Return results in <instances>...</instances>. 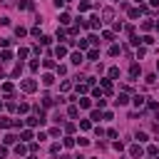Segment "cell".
Returning <instances> with one entry per match:
<instances>
[{
	"mask_svg": "<svg viewBox=\"0 0 159 159\" xmlns=\"http://www.w3.org/2000/svg\"><path fill=\"white\" fill-rule=\"evenodd\" d=\"M0 127H3V129H10V127H13V119H10V117H0Z\"/></svg>",
	"mask_w": 159,
	"mask_h": 159,
	"instance_id": "9c48e42d",
	"label": "cell"
},
{
	"mask_svg": "<svg viewBox=\"0 0 159 159\" xmlns=\"http://www.w3.org/2000/svg\"><path fill=\"white\" fill-rule=\"evenodd\" d=\"M8 60H13V52H10V50H3V55H0V62H8Z\"/></svg>",
	"mask_w": 159,
	"mask_h": 159,
	"instance_id": "7c38bea8",
	"label": "cell"
},
{
	"mask_svg": "<svg viewBox=\"0 0 159 159\" xmlns=\"http://www.w3.org/2000/svg\"><path fill=\"white\" fill-rule=\"evenodd\" d=\"M15 154H17V157H23V154H28V147H25V144H17V147H15Z\"/></svg>",
	"mask_w": 159,
	"mask_h": 159,
	"instance_id": "9a60e30c",
	"label": "cell"
},
{
	"mask_svg": "<svg viewBox=\"0 0 159 159\" xmlns=\"http://www.w3.org/2000/svg\"><path fill=\"white\" fill-rule=\"evenodd\" d=\"M87 60H99V50H94V47H92V50L87 52Z\"/></svg>",
	"mask_w": 159,
	"mask_h": 159,
	"instance_id": "ac0fdd59",
	"label": "cell"
},
{
	"mask_svg": "<svg viewBox=\"0 0 159 159\" xmlns=\"http://www.w3.org/2000/svg\"><path fill=\"white\" fill-rule=\"evenodd\" d=\"M154 28H157V30H159V20H157V23H154Z\"/></svg>",
	"mask_w": 159,
	"mask_h": 159,
	"instance_id": "c3c4849f",
	"label": "cell"
},
{
	"mask_svg": "<svg viewBox=\"0 0 159 159\" xmlns=\"http://www.w3.org/2000/svg\"><path fill=\"white\" fill-rule=\"evenodd\" d=\"M87 90H90V85H87V82H85V85H77V94H85Z\"/></svg>",
	"mask_w": 159,
	"mask_h": 159,
	"instance_id": "83f0119b",
	"label": "cell"
},
{
	"mask_svg": "<svg viewBox=\"0 0 159 159\" xmlns=\"http://www.w3.org/2000/svg\"><path fill=\"white\" fill-rule=\"evenodd\" d=\"M20 87H23V92H35L37 90V82H35V80H23Z\"/></svg>",
	"mask_w": 159,
	"mask_h": 159,
	"instance_id": "6da1fadb",
	"label": "cell"
},
{
	"mask_svg": "<svg viewBox=\"0 0 159 159\" xmlns=\"http://www.w3.org/2000/svg\"><path fill=\"white\" fill-rule=\"evenodd\" d=\"M147 139H149V137H147V132H137V142H139V144L147 142Z\"/></svg>",
	"mask_w": 159,
	"mask_h": 159,
	"instance_id": "603a6c76",
	"label": "cell"
},
{
	"mask_svg": "<svg viewBox=\"0 0 159 159\" xmlns=\"http://www.w3.org/2000/svg\"><path fill=\"white\" fill-rule=\"evenodd\" d=\"M65 3H72V0H65Z\"/></svg>",
	"mask_w": 159,
	"mask_h": 159,
	"instance_id": "db71d44e",
	"label": "cell"
},
{
	"mask_svg": "<svg viewBox=\"0 0 159 159\" xmlns=\"http://www.w3.org/2000/svg\"><path fill=\"white\" fill-rule=\"evenodd\" d=\"M102 25V20H99V15H92L90 17V28H99Z\"/></svg>",
	"mask_w": 159,
	"mask_h": 159,
	"instance_id": "8fae6325",
	"label": "cell"
},
{
	"mask_svg": "<svg viewBox=\"0 0 159 159\" xmlns=\"http://www.w3.org/2000/svg\"><path fill=\"white\" fill-rule=\"evenodd\" d=\"M65 55H67V47H65V45H57V47H55V57H60V60H62Z\"/></svg>",
	"mask_w": 159,
	"mask_h": 159,
	"instance_id": "52a82bcc",
	"label": "cell"
},
{
	"mask_svg": "<svg viewBox=\"0 0 159 159\" xmlns=\"http://www.w3.org/2000/svg\"><path fill=\"white\" fill-rule=\"evenodd\" d=\"M77 159H85V157H77Z\"/></svg>",
	"mask_w": 159,
	"mask_h": 159,
	"instance_id": "11a10c76",
	"label": "cell"
},
{
	"mask_svg": "<svg viewBox=\"0 0 159 159\" xmlns=\"http://www.w3.org/2000/svg\"><path fill=\"white\" fill-rule=\"evenodd\" d=\"M129 154H132L134 159H139V157H142V154H144V149H142V147H139V144H132V147H129Z\"/></svg>",
	"mask_w": 159,
	"mask_h": 159,
	"instance_id": "7a4b0ae2",
	"label": "cell"
},
{
	"mask_svg": "<svg viewBox=\"0 0 159 159\" xmlns=\"http://www.w3.org/2000/svg\"><path fill=\"white\" fill-rule=\"evenodd\" d=\"M57 40H67V32H65V30H60V28H57Z\"/></svg>",
	"mask_w": 159,
	"mask_h": 159,
	"instance_id": "836d02e7",
	"label": "cell"
},
{
	"mask_svg": "<svg viewBox=\"0 0 159 159\" xmlns=\"http://www.w3.org/2000/svg\"><path fill=\"white\" fill-rule=\"evenodd\" d=\"M154 28V23H149V20H147V23H142V30H152Z\"/></svg>",
	"mask_w": 159,
	"mask_h": 159,
	"instance_id": "7bdbcfd3",
	"label": "cell"
},
{
	"mask_svg": "<svg viewBox=\"0 0 159 159\" xmlns=\"http://www.w3.org/2000/svg\"><path fill=\"white\" fill-rule=\"evenodd\" d=\"M139 13H142L139 8H132V10H129V17H132V20H137V17H139Z\"/></svg>",
	"mask_w": 159,
	"mask_h": 159,
	"instance_id": "f546056e",
	"label": "cell"
},
{
	"mask_svg": "<svg viewBox=\"0 0 159 159\" xmlns=\"http://www.w3.org/2000/svg\"><path fill=\"white\" fill-rule=\"evenodd\" d=\"M20 137H23V139H32V132H30V129H23V134H20Z\"/></svg>",
	"mask_w": 159,
	"mask_h": 159,
	"instance_id": "8d00e7d4",
	"label": "cell"
},
{
	"mask_svg": "<svg viewBox=\"0 0 159 159\" xmlns=\"http://www.w3.org/2000/svg\"><path fill=\"white\" fill-rule=\"evenodd\" d=\"M28 159H37V157H28Z\"/></svg>",
	"mask_w": 159,
	"mask_h": 159,
	"instance_id": "816d5d0a",
	"label": "cell"
},
{
	"mask_svg": "<svg viewBox=\"0 0 159 159\" xmlns=\"http://www.w3.org/2000/svg\"><path fill=\"white\" fill-rule=\"evenodd\" d=\"M15 139H17L15 134H5V139H3V142H5V144H13V142H15Z\"/></svg>",
	"mask_w": 159,
	"mask_h": 159,
	"instance_id": "4dcf8cb0",
	"label": "cell"
},
{
	"mask_svg": "<svg viewBox=\"0 0 159 159\" xmlns=\"http://www.w3.org/2000/svg\"><path fill=\"white\" fill-rule=\"evenodd\" d=\"M17 8H23V10H32V8H35V3H32V0H20Z\"/></svg>",
	"mask_w": 159,
	"mask_h": 159,
	"instance_id": "8992f818",
	"label": "cell"
},
{
	"mask_svg": "<svg viewBox=\"0 0 159 159\" xmlns=\"http://www.w3.org/2000/svg\"><path fill=\"white\" fill-rule=\"evenodd\" d=\"M25 122H28V127H37V124H43V122H45V119H40V117L35 114V117H28V119H25Z\"/></svg>",
	"mask_w": 159,
	"mask_h": 159,
	"instance_id": "277c9868",
	"label": "cell"
},
{
	"mask_svg": "<svg viewBox=\"0 0 159 159\" xmlns=\"http://www.w3.org/2000/svg\"><path fill=\"white\" fill-rule=\"evenodd\" d=\"M0 5H5V8H10V5H15V0H0Z\"/></svg>",
	"mask_w": 159,
	"mask_h": 159,
	"instance_id": "ee69618b",
	"label": "cell"
},
{
	"mask_svg": "<svg viewBox=\"0 0 159 159\" xmlns=\"http://www.w3.org/2000/svg\"><path fill=\"white\" fill-rule=\"evenodd\" d=\"M147 154H149V157H157V154H159V147L149 144V147H147Z\"/></svg>",
	"mask_w": 159,
	"mask_h": 159,
	"instance_id": "d6986e66",
	"label": "cell"
},
{
	"mask_svg": "<svg viewBox=\"0 0 159 159\" xmlns=\"http://www.w3.org/2000/svg\"><path fill=\"white\" fill-rule=\"evenodd\" d=\"M102 37H105V40H109V43H112V40H114V32H109V30H105V32H102Z\"/></svg>",
	"mask_w": 159,
	"mask_h": 159,
	"instance_id": "1f68e13d",
	"label": "cell"
},
{
	"mask_svg": "<svg viewBox=\"0 0 159 159\" xmlns=\"http://www.w3.org/2000/svg\"><path fill=\"white\" fill-rule=\"evenodd\" d=\"M102 90H105V94H109L112 92V80L107 77V80H102Z\"/></svg>",
	"mask_w": 159,
	"mask_h": 159,
	"instance_id": "30bf717a",
	"label": "cell"
},
{
	"mask_svg": "<svg viewBox=\"0 0 159 159\" xmlns=\"http://www.w3.org/2000/svg\"><path fill=\"white\" fill-rule=\"evenodd\" d=\"M13 90H15V87H13V82H3V92H5V94H10Z\"/></svg>",
	"mask_w": 159,
	"mask_h": 159,
	"instance_id": "484cf974",
	"label": "cell"
},
{
	"mask_svg": "<svg viewBox=\"0 0 159 159\" xmlns=\"http://www.w3.org/2000/svg\"><path fill=\"white\" fill-rule=\"evenodd\" d=\"M152 5H154V8H159V0H152Z\"/></svg>",
	"mask_w": 159,
	"mask_h": 159,
	"instance_id": "7dc6e473",
	"label": "cell"
},
{
	"mask_svg": "<svg viewBox=\"0 0 159 159\" xmlns=\"http://www.w3.org/2000/svg\"><path fill=\"white\" fill-rule=\"evenodd\" d=\"M0 109H3V102H0Z\"/></svg>",
	"mask_w": 159,
	"mask_h": 159,
	"instance_id": "f5cc1de1",
	"label": "cell"
},
{
	"mask_svg": "<svg viewBox=\"0 0 159 159\" xmlns=\"http://www.w3.org/2000/svg\"><path fill=\"white\" fill-rule=\"evenodd\" d=\"M114 102H117V105H127V102H129V97H127V94L122 92V94H119V97L114 99Z\"/></svg>",
	"mask_w": 159,
	"mask_h": 159,
	"instance_id": "2e32d148",
	"label": "cell"
},
{
	"mask_svg": "<svg viewBox=\"0 0 159 159\" xmlns=\"http://www.w3.org/2000/svg\"><path fill=\"white\" fill-rule=\"evenodd\" d=\"M134 3H139V5H142V3H144V0H134Z\"/></svg>",
	"mask_w": 159,
	"mask_h": 159,
	"instance_id": "681fc988",
	"label": "cell"
},
{
	"mask_svg": "<svg viewBox=\"0 0 159 159\" xmlns=\"http://www.w3.org/2000/svg\"><path fill=\"white\" fill-rule=\"evenodd\" d=\"M142 43H144V45H152V43H154V37H152V35H144V37H142Z\"/></svg>",
	"mask_w": 159,
	"mask_h": 159,
	"instance_id": "d6a6232c",
	"label": "cell"
},
{
	"mask_svg": "<svg viewBox=\"0 0 159 159\" xmlns=\"http://www.w3.org/2000/svg\"><path fill=\"white\" fill-rule=\"evenodd\" d=\"M65 147H75V139L72 137H65Z\"/></svg>",
	"mask_w": 159,
	"mask_h": 159,
	"instance_id": "b9f144b4",
	"label": "cell"
},
{
	"mask_svg": "<svg viewBox=\"0 0 159 159\" xmlns=\"http://www.w3.org/2000/svg\"><path fill=\"white\" fill-rule=\"evenodd\" d=\"M102 17H105L102 23H109V20L114 17V10H112V8H105V10H102Z\"/></svg>",
	"mask_w": 159,
	"mask_h": 159,
	"instance_id": "5b68a950",
	"label": "cell"
},
{
	"mask_svg": "<svg viewBox=\"0 0 159 159\" xmlns=\"http://www.w3.org/2000/svg\"><path fill=\"white\" fill-rule=\"evenodd\" d=\"M157 70H159V60H157Z\"/></svg>",
	"mask_w": 159,
	"mask_h": 159,
	"instance_id": "f907efd6",
	"label": "cell"
},
{
	"mask_svg": "<svg viewBox=\"0 0 159 159\" xmlns=\"http://www.w3.org/2000/svg\"><path fill=\"white\" fill-rule=\"evenodd\" d=\"M119 77V67H109V80H117Z\"/></svg>",
	"mask_w": 159,
	"mask_h": 159,
	"instance_id": "d4e9b609",
	"label": "cell"
},
{
	"mask_svg": "<svg viewBox=\"0 0 159 159\" xmlns=\"http://www.w3.org/2000/svg\"><path fill=\"white\" fill-rule=\"evenodd\" d=\"M77 102H80V107H85V109H87V107L92 105V102H90V99H87V97H80V99H77Z\"/></svg>",
	"mask_w": 159,
	"mask_h": 159,
	"instance_id": "7402d4cb",
	"label": "cell"
},
{
	"mask_svg": "<svg viewBox=\"0 0 159 159\" xmlns=\"http://www.w3.org/2000/svg\"><path fill=\"white\" fill-rule=\"evenodd\" d=\"M90 47V40H80V50H87Z\"/></svg>",
	"mask_w": 159,
	"mask_h": 159,
	"instance_id": "74e56055",
	"label": "cell"
},
{
	"mask_svg": "<svg viewBox=\"0 0 159 159\" xmlns=\"http://www.w3.org/2000/svg\"><path fill=\"white\" fill-rule=\"evenodd\" d=\"M119 52H122V47H119V45H112V47H109V55H112V57H117Z\"/></svg>",
	"mask_w": 159,
	"mask_h": 159,
	"instance_id": "44dd1931",
	"label": "cell"
},
{
	"mask_svg": "<svg viewBox=\"0 0 159 159\" xmlns=\"http://www.w3.org/2000/svg\"><path fill=\"white\" fill-rule=\"evenodd\" d=\"M52 82H55V77H52V75H43V85H45V87H50Z\"/></svg>",
	"mask_w": 159,
	"mask_h": 159,
	"instance_id": "4fadbf2b",
	"label": "cell"
},
{
	"mask_svg": "<svg viewBox=\"0 0 159 159\" xmlns=\"http://www.w3.org/2000/svg\"><path fill=\"white\" fill-rule=\"evenodd\" d=\"M132 102H134L137 107H144V102H147V97H142V94H134V97H132Z\"/></svg>",
	"mask_w": 159,
	"mask_h": 159,
	"instance_id": "ba28073f",
	"label": "cell"
},
{
	"mask_svg": "<svg viewBox=\"0 0 159 159\" xmlns=\"http://www.w3.org/2000/svg\"><path fill=\"white\" fill-rule=\"evenodd\" d=\"M60 23H62V25H70V15H67V13H60Z\"/></svg>",
	"mask_w": 159,
	"mask_h": 159,
	"instance_id": "cb8c5ba5",
	"label": "cell"
},
{
	"mask_svg": "<svg viewBox=\"0 0 159 159\" xmlns=\"http://www.w3.org/2000/svg\"><path fill=\"white\" fill-rule=\"evenodd\" d=\"M139 72H142V67H139V65H132V67H129V77H137Z\"/></svg>",
	"mask_w": 159,
	"mask_h": 159,
	"instance_id": "e0dca14e",
	"label": "cell"
},
{
	"mask_svg": "<svg viewBox=\"0 0 159 159\" xmlns=\"http://www.w3.org/2000/svg\"><path fill=\"white\" fill-rule=\"evenodd\" d=\"M25 35H28V30H25V28H20V25L15 28V37H25Z\"/></svg>",
	"mask_w": 159,
	"mask_h": 159,
	"instance_id": "ffe728a7",
	"label": "cell"
},
{
	"mask_svg": "<svg viewBox=\"0 0 159 159\" xmlns=\"http://www.w3.org/2000/svg\"><path fill=\"white\" fill-rule=\"evenodd\" d=\"M77 112H80V109H77V107H75V105H72V107H70V109H67V114H70V117H77Z\"/></svg>",
	"mask_w": 159,
	"mask_h": 159,
	"instance_id": "f35d334b",
	"label": "cell"
},
{
	"mask_svg": "<svg viewBox=\"0 0 159 159\" xmlns=\"http://www.w3.org/2000/svg\"><path fill=\"white\" fill-rule=\"evenodd\" d=\"M157 159H159V154H157Z\"/></svg>",
	"mask_w": 159,
	"mask_h": 159,
	"instance_id": "9f6ffc18",
	"label": "cell"
},
{
	"mask_svg": "<svg viewBox=\"0 0 159 159\" xmlns=\"http://www.w3.org/2000/svg\"><path fill=\"white\" fill-rule=\"evenodd\" d=\"M92 94L99 99V97H105V90H102V87H94V90H92Z\"/></svg>",
	"mask_w": 159,
	"mask_h": 159,
	"instance_id": "f1b7e54d",
	"label": "cell"
},
{
	"mask_svg": "<svg viewBox=\"0 0 159 159\" xmlns=\"http://www.w3.org/2000/svg\"><path fill=\"white\" fill-rule=\"evenodd\" d=\"M52 105H55V99H52L50 94H45V97H43V107H52Z\"/></svg>",
	"mask_w": 159,
	"mask_h": 159,
	"instance_id": "5bb4252c",
	"label": "cell"
},
{
	"mask_svg": "<svg viewBox=\"0 0 159 159\" xmlns=\"http://www.w3.org/2000/svg\"><path fill=\"white\" fill-rule=\"evenodd\" d=\"M8 45H10V40H8V37H3V40H0V47H8Z\"/></svg>",
	"mask_w": 159,
	"mask_h": 159,
	"instance_id": "f6af8a7d",
	"label": "cell"
},
{
	"mask_svg": "<svg viewBox=\"0 0 159 159\" xmlns=\"http://www.w3.org/2000/svg\"><path fill=\"white\" fill-rule=\"evenodd\" d=\"M90 127H92V122H90V119H82V122H80V129H85V132H87Z\"/></svg>",
	"mask_w": 159,
	"mask_h": 159,
	"instance_id": "4316f807",
	"label": "cell"
},
{
	"mask_svg": "<svg viewBox=\"0 0 159 159\" xmlns=\"http://www.w3.org/2000/svg\"><path fill=\"white\" fill-rule=\"evenodd\" d=\"M0 157H8V149L5 147H0Z\"/></svg>",
	"mask_w": 159,
	"mask_h": 159,
	"instance_id": "bcb514c9",
	"label": "cell"
},
{
	"mask_svg": "<svg viewBox=\"0 0 159 159\" xmlns=\"http://www.w3.org/2000/svg\"><path fill=\"white\" fill-rule=\"evenodd\" d=\"M87 40H90V45H99V37H97V35H90Z\"/></svg>",
	"mask_w": 159,
	"mask_h": 159,
	"instance_id": "e575fe53",
	"label": "cell"
},
{
	"mask_svg": "<svg viewBox=\"0 0 159 159\" xmlns=\"http://www.w3.org/2000/svg\"><path fill=\"white\" fill-rule=\"evenodd\" d=\"M17 57H20V60H25V57H28V50H25V47H20V52H17Z\"/></svg>",
	"mask_w": 159,
	"mask_h": 159,
	"instance_id": "ab89813d",
	"label": "cell"
},
{
	"mask_svg": "<svg viewBox=\"0 0 159 159\" xmlns=\"http://www.w3.org/2000/svg\"><path fill=\"white\" fill-rule=\"evenodd\" d=\"M43 65H45L47 70H52V67H55V62H52V60H43Z\"/></svg>",
	"mask_w": 159,
	"mask_h": 159,
	"instance_id": "60d3db41",
	"label": "cell"
},
{
	"mask_svg": "<svg viewBox=\"0 0 159 159\" xmlns=\"http://www.w3.org/2000/svg\"><path fill=\"white\" fill-rule=\"evenodd\" d=\"M72 65H82V60H85V55H82V50H80V52H72Z\"/></svg>",
	"mask_w": 159,
	"mask_h": 159,
	"instance_id": "3957f363",
	"label": "cell"
},
{
	"mask_svg": "<svg viewBox=\"0 0 159 159\" xmlns=\"http://www.w3.org/2000/svg\"><path fill=\"white\" fill-rule=\"evenodd\" d=\"M28 109H30V107H28V105H25V102H20V105H17V112H23V114H25V112H28Z\"/></svg>",
	"mask_w": 159,
	"mask_h": 159,
	"instance_id": "d590c367",
	"label": "cell"
}]
</instances>
